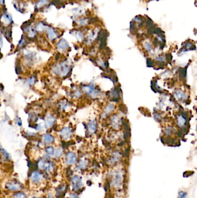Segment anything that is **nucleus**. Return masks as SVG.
I'll return each mask as SVG.
<instances>
[{
  "instance_id": "nucleus-42",
  "label": "nucleus",
  "mask_w": 197,
  "mask_h": 198,
  "mask_svg": "<svg viewBox=\"0 0 197 198\" xmlns=\"http://www.w3.org/2000/svg\"><path fill=\"white\" fill-rule=\"evenodd\" d=\"M31 198H42L41 197H32Z\"/></svg>"
},
{
  "instance_id": "nucleus-33",
  "label": "nucleus",
  "mask_w": 197,
  "mask_h": 198,
  "mask_svg": "<svg viewBox=\"0 0 197 198\" xmlns=\"http://www.w3.org/2000/svg\"><path fill=\"white\" fill-rule=\"evenodd\" d=\"M186 197H187L186 193L183 192V191H181L179 193L178 198H186Z\"/></svg>"
},
{
  "instance_id": "nucleus-8",
  "label": "nucleus",
  "mask_w": 197,
  "mask_h": 198,
  "mask_svg": "<svg viewBox=\"0 0 197 198\" xmlns=\"http://www.w3.org/2000/svg\"><path fill=\"white\" fill-rule=\"evenodd\" d=\"M111 124L115 129H119L123 124L122 118L117 114L113 115L111 118Z\"/></svg>"
},
{
  "instance_id": "nucleus-27",
  "label": "nucleus",
  "mask_w": 197,
  "mask_h": 198,
  "mask_svg": "<svg viewBox=\"0 0 197 198\" xmlns=\"http://www.w3.org/2000/svg\"><path fill=\"white\" fill-rule=\"evenodd\" d=\"M27 45V40L26 39L25 37H22L21 38V40H20L19 43V45L18 46H19L20 48H23L26 45Z\"/></svg>"
},
{
  "instance_id": "nucleus-3",
  "label": "nucleus",
  "mask_w": 197,
  "mask_h": 198,
  "mask_svg": "<svg viewBox=\"0 0 197 198\" xmlns=\"http://www.w3.org/2000/svg\"><path fill=\"white\" fill-rule=\"evenodd\" d=\"M5 188L7 191L16 192L22 190L23 185L17 180H10L5 183Z\"/></svg>"
},
{
  "instance_id": "nucleus-40",
  "label": "nucleus",
  "mask_w": 197,
  "mask_h": 198,
  "mask_svg": "<svg viewBox=\"0 0 197 198\" xmlns=\"http://www.w3.org/2000/svg\"><path fill=\"white\" fill-rule=\"evenodd\" d=\"M68 198H78V196L74 194H72Z\"/></svg>"
},
{
  "instance_id": "nucleus-23",
  "label": "nucleus",
  "mask_w": 197,
  "mask_h": 198,
  "mask_svg": "<svg viewBox=\"0 0 197 198\" xmlns=\"http://www.w3.org/2000/svg\"><path fill=\"white\" fill-rule=\"evenodd\" d=\"M12 198H27V195L26 193L20 191L14 192L12 196Z\"/></svg>"
},
{
  "instance_id": "nucleus-4",
  "label": "nucleus",
  "mask_w": 197,
  "mask_h": 198,
  "mask_svg": "<svg viewBox=\"0 0 197 198\" xmlns=\"http://www.w3.org/2000/svg\"><path fill=\"white\" fill-rule=\"evenodd\" d=\"M12 23V17L9 14L5 12L0 14V24L2 26H3V27H10Z\"/></svg>"
},
{
  "instance_id": "nucleus-18",
  "label": "nucleus",
  "mask_w": 197,
  "mask_h": 198,
  "mask_svg": "<svg viewBox=\"0 0 197 198\" xmlns=\"http://www.w3.org/2000/svg\"><path fill=\"white\" fill-rule=\"evenodd\" d=\"M114 106L113 105L111 104H108L106 106V107L105 108L104 113L102 114V118H105L109 113H111L112 112H113L114 111Z\"/></svg>"
},
{
  "instance_id": "nucleus-13",
  "label": "nucleus",
  "mask_w": 197,
  "mask_h": 198,
  "mask_svg": "<svg viewBox=\"0 0 197 198\" xmlns=\"http://www.w3.org/2000/svg\"><path fill=\"white\" fill-rule=\"evenodd\" d=\"M57 48L61 51H65L67 50L69 48V44L65 39L60 40L57 43Z\"/></svg>"
},
{
  "instance_id": "nucleus-25",
  "label": "nucleus",
  "mask_w": 197,
  "mask_h": 198,
  "mask_svg": "<svg viewBox=\"0 0 197 198\" xmlns=\"http://www.w3.org/2000/svg\"><path fill=\"white\" fill-rule=\"evenodd\" d=\"M63 154V150L61 148H57L56 150H55L54 157L55 159H58L61 157V156Z\"/></svg>"
},
{
  "instance_id": "nucleus-17",
  "label": "nucleus",
  "mask_w": 197,
  "mask_h": 198,
  "mask_svg": "<svg viewBox=\"0 0 197 198\" xmlns=\"http://www.w3.org/2000/svg\"><path fill=\"white\" fill-rule=\"evenodd\" d=\"M174 96L178 100H185L187 99V95L181 90L177 89L174 92Z\"/></svg>"
},
{
  "instance_id": "nucleus-20",
  "label": "nucleus",
  "mask_w": 197,
  "mask_h": 198,
  "mask_svg": "<svg viewBox=\"0 0 197 198\" xmlns=\"http://www.w3.org/2000/svg\"><path fill=\"white\" fill-rule=\"evenodd\" d=\"M177 123L179 127H184L187 124V118L182 115H179L177 117Z\"/></svg>"
},
{
  "instance_id": "nucleus-22",
  "label": "nucleus",
  "mask_w": 197,
  "mask_h": 198,
  "mask_svg": "<svg viewBox=\"0 0 197 198\" xmlns=\"http://www.w3.org/2000/svg\"><path fill=\"white\" fill-rule=\"evenodd\" d=\"M0 154L1 155L2 158L5 161H9L11 160V155L10 154L2 147H0Z\"/></svg>"
},
{
  "instance_id": "nucleus-5",
  "label": "nucleus",
  "mask_w": 197,
  "mask_h": 198,
  "mask_svg": "<svg viewBox=\"0 0 197 198\" xmlns=\"http://www.w3.org/2000/svg\"><path fill=\"white\" fill-rule=\"evenodd\" d=\"M45 33L46 34V37L47 39L51 41H54L57 40L58 37V32L57 29L52 26H48L46 28Z\"/></svg>"
},
{
  "instance_id": "nucleus-43",
  "label": "nucleus",
  "mask_w": 197,
  "mask_h": 198,
  "mask_svg": "<svg viewBox=\"0 0 197 198\" xmlns=\"http://www.w3.org/2000/svg\"><path fill=\"white\" fill-rule=\"evenodd\" d=\"M63 188H64V187H61V189H63ZM60 189H61L60 188ZM63 191H64V190H61V192H62Z\"/></svg>"
},
{
  "instance_id": "nucleus-11",
  "label": "nucleus",
  "mask_w": 197,
  "mask_h": 198,
  "mask_svg": "<svg viewBox=\"0 0 197 198\" xmlns=\"http://www.w3.org/2000/svg\"><path fill=\"white\" fill-rule=\"evenodd\" d=\"M65 162L67 165L72 166L76 162V156L72 152H68L65 155Z\"/></svg>"
},
{
  "instance_id": "nucleus-19",
  "label": "nucleus",
  "mask_w": 197,
  "mask_h": 198,
  "mask_svg": "<svg viewBox=\"0 0 197 198\" xmlns=\"http://www.w3.org/2000/svg\"><path fill=\"white\" fill-rule=\"evenodd\" d=\"M43 142L45 144L49 145L52 144L55 141L54 137L50 134H45L43 136Z\"/></svg>"
},
{
  "instance_id": "nucleus-21",
  "label": "nucleus",
  "mask_w": 197,
  "mask_h": 198,
  "mask_svg": "<svg viewBox=\"0 0 197 198\" xmlns=\"http://www.w3.org/2000/svg\"><path fill=\"white\" fill-rule=\"evenodd\" d=\"M48 161L45 160L43 158L38 160L37 163V167L40 170H45L47 167Z\"/></svg>"
},
{
  "instance_id": "nucleus-35",
  "label": "nucleus",
  "mask_w": 197,
  "mask_h": 198,
  "mask_svg": "<svg viewBox=\"0 0 197 198\" xmlns=\"http://www.w3.org/2000/svg\"><path fill=\"white\" fill-rule=\"evenodd\" d=\"M15 122L16 123L19 125V126H22V121L20 120V119L19 117H16L15 119Z\"/></svg>"
},
{
  "instance_id": "nucleus-10",
  "label": "nucleus",
  "mask_w": 197,
  "mask_h": 198,
  "mask_svg": "<svg viewBox=\"0 0 197 198\" xmlns=\"http://www.w3.org/2000/svg\"><path fill=\"white\" fill-rule=\"evenodd\" d=\"M51 0H37L35 4V8L36 10H41L45 7L51 4Z\"/></svg>"
},
{
  "instance_id": "nucleus-34",
  "label": "nucleus",
  "mask_w": 197,
  "mask_h": 198,
  "mask_svg": "<svg viewBox=\"0 0 197 198\" xmlns=\"http://www.w3.org/2000/svg\"><path fill=\"white\" fill-rule=\"evenodd\" d=\"M153 64H154V63L153 62V61L150 59H147V66L148 67H153Z\"/></svg>"
},
{
  "instance_id": "nucleus-28",
  "label": "nucleus",
  "mask_w": 197,
  "mask_h": 198,
  "mask_svg": "<svg viewBox=\"0 0 197 198\" xmlns=\"http://www.w3.org/2000/svg\"><path fill=\"white\" fill-rule=\"evenodd\" d=\"M186 69L187 67L185 68H180L179 69V74H180V78H184L185 77L186 75Z\"/></svg>"
},
{
  "instance_id": "nucleus-39",
  "label": "nucleus",
  "mask_w": 197,
  "mask_h": 198,
  "mask_svg": "<svg viewBox=\"0 0 197 198\" xmlns=\"http://www.w3.org/2000/svg\"><path fill=\"white\" fill-rule=\"evenodd\" d=\"M3 44V41H2V34L0 32V48L2 47Z\"/></svg>"
},
{
  "instance_id": "nucleus-38",
  "label": "nucleus",
  "mask_w": 197,
  "mask_h": 198,
  "mask_svg": "<svg viewBox=\"0 0 197 198\" xmlns=\"http://www.w3.org/2000/svg\"><path fill=\"white\" fill-rule=\"evenodd\" d=\"M155 119L157 121H160L161 119V116L158 114V113H155Z\"/></svg>"
},
{
  "instance_id": "nucleus-26",
  "label": "nucleus",
  "mask_w": 197,
  "mask_h": 198,
  "mask_svg": "<svg viewBox=\"0 0 197 198\" xmlns=\"http://www.w3.org/2000/svg\"><path fill=\"white\" fill-rule=\"evenodd\" d=\"M86 165H87V162H86V160H85V159H81L80 162H79V165H78V168L79 169H81V170L83 169H85V168H86Z\"/></svg>"
},
{
  "instance_id": "nucleus-6",
  "label": "nucleus",
  "mask_w": 197,
  "mask_h": 198,
  "mask_svg": "<svg viewBox=\"0 0 197 198\" xmlns=\"http://www.w3.org/2000/svg\"><path fill=\"white\" fill-rule=\"evenodd\" d=\"M70 183L72 189L74 191L79 190L83 186L82 178L78 176H73L71 178Z\"/></svg>"
},
{
  "instance_id": "nucleus-2",
  "label": "nucleus",
  "mask_w": 197,
  "mask_h": 198,
  "mask_svg": "<svg viewBox=\"0 0 197 198\" xmlns=\"http://www.w3.org/2000/svg\"><path fill=\"white\" fill-rule=\"evenodd\" d=\"M82 89L87 95L93 99L97 98L101 93L100 91L96 88V85L93 84L88 85H83Z\"/></svg>"
},
{
  "instance_id": "nucleus-15",
  "label": "nucleus",
  "mask_w": 197,
  "mask_h": 198,
  "mask_svg": "<svg viewBox=\"0 0 197 198\" xmlns=\"http://www.w3.org/2000/svg\"><path fill=\"white\" fill-rule=\"evenodd\" d=\"M97 122L95 120L91 121L87 125V130L90 135L94 134L97 130Z\"/></svg>"
},
{
  "instance_id": "nucleus-9",
  "label": "nucleus",
  "mask_w": 197,
  "mask_h": 198,
  "mask_svg": "<svg viewBox=\"0 0 197 198\" xmlns=\"http://www.w3.org/2000/svg\"><path fill=\"white\" fill-rule=\"evenodd\" d=\"M47 27V24L45 22L43 21H39L35 23L34 29L37 34H42L45 31Z\"/></svg>"
},
{
  "instance_id": "nucleus-29",
  "label": "nucleus",
  "mask_w": 197,
  "mask_h": 198,
  "mask_svg": "<svg viewBox=\"0 0 197 198\" xmlns=\"http://www.w3.org/2000/svg\"><path fill=\"white\" fill-rule=\"evenodd\" d=\"M73 96L76 98H79L82 96V93L81 92V90L79 89H75V92H73Z\"/></svg>"
},
{
  "instance_id": "nucleus-44",
  "label": "nucleus",
  "mask_w": 197,
  "mask_h": 198,
  "mask_svg": "<svg viewBox=\"0 0 197 198\" xmlns=\"http://www.w3.org/2000/svg\"><path fill=\"white\" fill-rule=\"evenodd\" d=\"M27 1H32V0H27Z\"/></svg>"
},
{
  "instance_id": "nucleus-30",
  "label": "nucleus",
  "mask_w": 197,
  "mask_h": 198,
  "mask_svg": "<svg viewBox=\"0 0 197 198\" xmlns=\"http://www.w3.org/2000/svg\"><path fill=\"white\" fill-rule=\"evenodd\" d=\"M173 132V129L171 127H168V128H167L165 130V133L166 135L167 136H169V135H170L172 134Z\"/></svg>"
},
{
  "instance_id": "nucleus-12",
  "label": "nucleus",
  "mask_w": 197,
  "mask_h": 198,
  "mask_svg": "<svg viewBox=\"0 0 197 198\" xmlns=\"http://www.w3.org/2000/svg\"><path fill=\"white\" fill-rule=\"evenodd\" d=\"M72 134V132L70 127H64L60 131V136L64 140H68L69 139H70Z\"/></svg>"
},
{
  "instance_id": "nucleus-14",
  "label": "nucleus",
  "mask_w": 197,
  "mask_h": 198,
  "mask_svg": "<svg viewBox=\"0 0 197 198\" xmlns=\"http://www.w3.org/2000/svg\"><path fill=\"white\" fill-rule=\"evenodd\" d=\"M120 89H119V87H116L109 92L110 96L111 97V101H117L119 100V93Z\"/></svg>"
},
{
  "instance_id": "nucleus-1",
  "label": "nucleus",
  "mask_w": 197,
  "mask_h": 198,
  "mask_svg": "<svg viewBox=\"0 0 197 198\" xmlns=\"http://www.w3.org/2000/svg\"><path fill=\"white\" fill-rule=\"evenodd\" d=\"M70 68L68 61L65 60L61 63H57L52 68V71L57 75L63 77L67 76L69 74L70 72Z\"/></svg>"
},
{
  "instance_id": "nucleus-31",
  "label": "nucleus",
  "mask_w": 197,
  "mask_h": 198,
  "mask_svg": "<svg viewBox=\"0 0 197 198\" xmlns=\"http://www.w3.org/2000/svg\"><path fill=\"white\" fill-rule=\"evenodd\" d=\"M35 82V78L34 77H31L30 78H29L27 80V83L29 85H33Z\"/></svg>"
},
{
  "instance_id": "nucleus-37",
  "label": "nucleus",
  "mask_w": 197,
  "mask_h": 198,
  "mask_svg": "<svg viewBox=\"0 0 197 198\" xmlns=\"http://www.w3.org/2000/svg\"><path fill=\"white\" fill-rule=\"evenodd\" d=\"M165 59L167 60V61L168 62V63H170L171 61V60H172V56L170 55V54H167L165 55Z\"/></svg>"
},
{
  "instance_id": "nucleus-16",
  "label": "nucleus",
  "mask_w": 197,
  "mask_h": 198,
  "mask_svg": "<svg viewBox=\"0 0 197 198\" xmlns=\"http://www.w3.org/2000/svg\"><path fill=\"white\" fill-rule=\"evenodd\" d=\"M55 118L52 115H48L44 121V124L45 127H52L55 124Z\"/></svg>"
},
{
  "instance_id": "nucleus-7",
  "label": "nucleus",
  "mask_w": 197,
  "mask_h": 198,
  "mask_svg": "<svg viewBox=\"0 0 197 198\" xmlns=\"http://www.w3.org/2000/svg\"><path fill=\"white\" fill-rule=\"evenodd\" d=\"M43 176L40 171H34L30 176V180L34 184H40L42 180Z\"/></svg>"
},
{
  "instance_id": "nucleus-24",
  "label": "nucleus",
  "mask_w": 197,
  "mask_h": 198,
  "mask_svg": "<svg viewBox=\"0 0 197 198\" xmlns=\"http://www.w3.org/2000/svg\"><path fill=\"white\" fill-rule=\"evenodd\" d=\"M55 152V149L53 146H48L45 148L46 154L50 156L54 155Z\"/></svg>"
},
{
  "instance_id": "nucleus-36",
  "label": "nucleus",
  "mask_w": 197,
  "mask_h": 198,
  "mask_svg": "<svg viewBox=\"0 0 197 198\" xmlns=\"http://www.w3.org/2000/svg\"><path fill=\"white\" fill-rule=\"evenodd\" d=\"M158 62H164V57L163 56H159L156 58L155 59Z\"/></svg>"
},
{
  "instance_id": "nucleus-41",
  "label": "nucleus",
  "mask_w": 197,
  "mask_h": 198,
  "mask_svg": "<svg viewBox=\"0 0 197 198\" xmlns=\"http://www.w3.org/2000/svg\"><path fill=\"white\" fill-rule=\"evenodd\" d=\"M5 4V0H0V5L2 6L4 5Z\"/></svg>"
},
{
  "instance_id": "nucleus-32",
  "label": "nucleus",
  "mask_w": 197,
  "mask_h": 198,
  "mask_svg": "<svg viewBox=\"0 0 197 198\" xmlns=\"http://www.w3.org/2000/svg\"><path fill=\"white\" fill-rule=\"evenodd\" d=\"M144 47L146 49V50L147 51H150L152 49V46L149 43H146L144 45Z\"/></svg>"
}]
</instances>
